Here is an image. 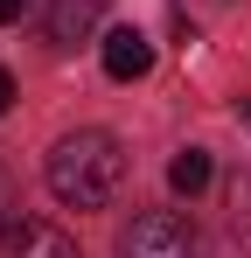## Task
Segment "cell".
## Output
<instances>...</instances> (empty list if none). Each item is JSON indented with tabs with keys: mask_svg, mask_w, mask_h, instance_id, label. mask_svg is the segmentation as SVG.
Masks as SVG:
<instances>
[{
	"mask_svg": "<svg viewBox=\"0 0 251 258\" xmlns=\"http://www.w3.org/2000/svg\"><path fill=\"white\" fill-rule=\"evenodd\" d=\"M119 258H203V237L174 210H140L119 230Z\"/></svg>",
	"mask_w": 251,
	"mask_h": 258,
	"instance_id": "7a4b0ae2",
	"label": "cell"
},
{
	"mask_svg": "<svg viewBox=\"0 0 251 258\" xmlns=\"http://www.w3.org/2000/svg\"><path fill=\"white\" fill-rule=\"evenodd\" d=\"M42 174H49V196L63 210H105L119 196V181H126V154H119V140L105 126H77V133H63L49 147Z\"/></svg>",
	"mask_w": 251,
	"mask_h": 258,
	"instance_id": "6da1fadb",
	"label": "cell"
},
{
	"mask_svg": "<svg viewBox=\"0 0 251 258\" xmlns=\"http://www.w3.org/2000/svg\"><path fill=\"white\" fill-rule=\"evenodd\" d=\"M167 188H174V196H203L209 188V154L203 147H181V154L167 161Z\"/></svg>",
	"mask_w": 251,
	"mask_h": 258,
	"instance_id": "8992f818",
	"label": "cell"
},
{
	"mask_svg": "<svg viewBox=\"0 0 251 258\" xmlns=\"http://www.w3.org/2000/svg\"><path fill=\"white\" fill-rule=\"evenodd\" d=\"M98 14H105V0H49L42 7V35L56 49H77L91 28H98Z\"/></svg>",
	"mask_w": 251,
	"mask_h": 258,
	"instance_id": "277c9868",
	"label": "cell"
},
{
	"mask_svg": "<svg viewBox=\"0 0 251 258\" xmlns=\"http://www.w3.org/2000/svg\"><path fill=\"white\" fill-rule=\"evenodd\" d=\"M21 7H28V0H0V28H7V21H21Z\"/></svg>",
	"mask_w": 251,
	"mask_h": 258,
	"instance_id": "ba28073f",
	"label": "cell"
},
{
	"mask_svg": "<svg viewBox=\"0 0 251 258\" xmlns=\"http://www.w3.org/2000/svg\"><path fill=\"white\" fill-rule=\"evenodd\" d=\"M0 258H77V237L49 216H14L0 230Z\"/></svg>",
	"mask_w": 251,
	"mask_h": 258,
	"instance_id": "3957f363",
	"label": "cell"
},
{
	"mask_svg": "<svg viewBox=\"0 0 251 258\" xmlns=\"http://www.w3.org/2000/svg\"><path fill=\"white\" fill-rule=\"evenodd\" d=\"M147 70H154V42H147L140 28H112V35H105V77L133 84V77H147Z\"/></svg>",
	"mask_w": 251,
	"mask_h": 258,
	"instance_id": "5b68a950",
	"label": "cell"
},
{
	"mask_svg": "<svg viewBox=\"0 0 251 258\" xmlns=\"http://www.w3.org/2000/svg\"><path fill=\"white\" fill-rule=\"evenodd\" d=\"M7 105H14V77L0 70V112H7Z\"/></svg>",
	"mask_w": 251,
	"mask_h": 258,
	"instance_id": "9c48e42d",
	"label": "cell"
},
{
	"mask_svg": "<svg viewBox=\"0 0 251 258\" xmlns=\"http://www.w3.org/2000/svg\"><path fill=\"white\" fill-rule=\"evenodd\" d=\"M21 216V196H14V181H7V168H0V230Z\"/></svg>",
	"mask_w": 251,
	"mask_h": 258,
	"instance_id": "52a82bcc",
	"label": "cell"
}]
</instances>
